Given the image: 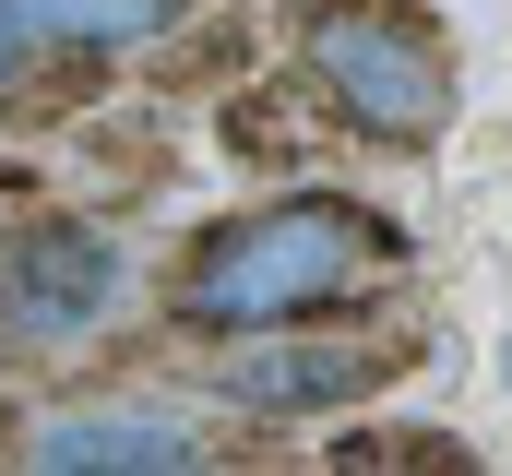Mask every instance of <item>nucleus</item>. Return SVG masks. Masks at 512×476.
Listing matches in <instances>:
<instances>
[{
    "mask_svg": "<svg viewBox=\"0 0 512 476\" xmlns=\"http://www.w3.org/2000/svg\"><path fill=\"white\" fill-rule=\"evenodd\" d=\"M393 262H405V227H393L382 203L274 191L251 215H215V227L179 250L167 322L179 334H215V346H262V334H298V322L346 310L358 286H382Z\"/></svg>",
    "mask_w": 512,
    "mask_h": 476,
    "instance_id": "nucleus-1",
    "label": "nucleus"
},
{
    "mask_svg": "<svg viewBox=\"0 0 512 476\" xmlns=\"http://www.w3.org/2000/svg\"><path fill=\"white\" fill-rule=\"evenodd\" d=\"M298 72H310L322 108L346 119L358 143H382V155H429L453 131V108H465L453 36L417 0H310L298 12Z\"/></svg>",
    "mask_w": 512,
    "mask_h": 476,
    "instance_id": "nucleus-2",
    "label": "nucleus"
},
{
    "mask_svg": "<svg viewBox=\"0 0 512 476\" xmlns=\"http://www.w3.org/2000/svg\"><path fill=\"white\" fill-rule=\"evenodd\" d=\"M429 357L417 322H334V334H262L215 369V405H239V417H346V405H370L393 393L405 369Z\"/></svg>",
    "mask_w": 512,
    "mask_h": 476,
    "instance_id": "nucleus-3",
    "label": "nucleus"
},
{
    "mask_svg": "<svg viewBox=\"0 0 512 476\" xmlns=\"http://www.w3.org/2000/svg\"><path fill=\"white\" fill-rule=\"evenodd\" d=\"M12 476H215V429L167 393H72L36 417Z\"/></svg>",
    "mask_w": 512,
    "mask_h": 476,
    "instance_id": "nucleus-4",
    "label": "nucleus"
},
{
    "mask_svg": "<svg viewBox=\"0 0 512 476\" xmlns=\"http://www.w3.org/2000/svg\"><path fill=\"white\" fill-rule=\"evenodd\" d=\"M120 298V238L84 227V215H48L0 250V334L24 346H60V334H96Z\"/></svg>",
    "mask_w": 512,
    "mask_h": 476,
    "instance_id": "nucleus-5",
    "label": "nucleus"
},
{
    "mask_svg": "<svg viewBox=\"0 0 512 476\" xmlns=\"http://www.w3.org/2000/svg\"><path fill=\"white\" fill-rule=\"evenodd\" d=\"M0 12H12L24 60H36V48H60V60H120V48H155V36L179 24V0H0Z\"/></svg>",
    "mask_w": 512,
    "mask_h": 476,
    "instance_id": "nucleus-6",
    "label": "nucleus"
},
{
    "mask_svg": "<svg viewBox=\"0 0 512 476\" xmlns=\"http://www.w3.org/2000/svg\"><path fill=\"white\" fill-rule=\"evenodd\" d=\"M334 476H477L453 441H429V429H346L334 441Z\"/></svg>",
    "mask_w": 512,
    "mask_h": 476,
    "instance_id": "nucleus-7",
    "label": "nucleus"
},
{
    "mask_svg": "<svg viewBox=\"0 0 512 476\" xmlns=\"http://www.w3.org/2000/svg\"><path fill=\"white\" fill-rule=\"evenodd\" d=\"M12 72H24V36H12V12H0V84H12Z\"/></svg>",
    "mask_w": 512,
    "mask_h": 476,
    "instance_id": "nucleus-8",
    "label": "nucleus"
},
{
    "mask_svg": "<svg viewBox=\"0 0 512 476\" xmlns=\"http://www.w3.org/2000/svg\"><path fill=\"white\" fill-rule=\"evenodd\" d=\"M0 476H12V441H0Z\"/></svg>",
    "mask_w": 512,
    "mask_h": 476,
    "instance_id": "nucleus-9",
    "label": "nucleus"
}]
</instances>
